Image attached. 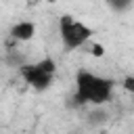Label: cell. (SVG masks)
Instances as JSON below:
<instances>
[{
  "mask_svg": "<svg viewBox=\"0 0 134 134\" xmlns=\"http://www.w3.org/2000/svg\"><path fill=\"white\" fill-rule=\"evenodd\" d=\"M115 82L105 75H96L88 69H77L75 73V100L80 105L100 107L111 100Z\"/></svg>",
  "mask_w": 134,
  "mask_h": 134,
  "instance_id": "6da1fadb",
  "label": "cell"
},
{
  "mask_svg": "<svg viewBox=\"0 0 134 134\" xmlns=\"http://www.w3.org/2000/svg\"><path fill=\"white\" fill-rule=\"evenodd\" d=\"M19 75L23 77V82L27 86L42 92L52 86L54 75H57V63L48 57L40 59L36 63H23V65H19Z\"/></svg>",
  "mask_w": 134,
  "mask_h": 134,
  "instance_id": "7a4b0ae2",
  "label": "cell"
},
{
  "mask_svg": "<svg viewBox=\"0 0 134 134\" xmlns=\"http://www.w3.org/2000/svg\"><path fill=\"white\" fill-rule=\"evenodd\" d=\"M59 36H61L63 48H65L67 52H71V50H77V48H82V46H86V44L90 42L92 29H90L86 23L77 21L75 17L63 15V17L59 19Z\"/></svg>",
  "mask_w": 134,
  "mask_h": 134,
  "instance_id": "3957f363",
  "label": "cell"
},
{
  "mask_svg": "<svg viewBox=\"0 0 134 134\" xmlns=\"http://www.w3.org/2000/svg\"><path fill=\"white\" fill-rule=\"evenodd\" d=\"M8 34L15 42H29L36 36V23L34 21H17Z\"/></svg>",
  "mask_w": 134,
  "mask_h": 134,
  "instance_id": "277c9868",
  "label": "cell"
},
{
  "mask_svg": "<svg viewBox=\"0 0 134 134\" xmlns=\"http://www.w3.org/2000/svg\"><path fill=\"white\" fill-rule=\"evenodd\" d=\"M107 4L115 10V13H126L132 8V0H107Z\"/></svg>",
  "mask_w": 134,
  "mask_h": 134,
  "instance_id": "5b68a950",
  "label": "cell"
},
{
  "mask_svg": "<svg viewBox=\"0 0 134 134\" xmlns=\"http://www.w3.org/2000/svg\"><path fill=\"white\" fill-rule=\"evenodd\" d=\"M90 121L92 124H103V121H107V113L100 111V109H96V111L90 113Z\"/></svg>",
  "mask_w": 134,
  "mask_h": 134,
  "instance_id": "8992f818",
  "label": "cell"
},
{
  "mask_svg": "<svg viewBox=\"0 0 134 134\" xmlns=\"http://www.w3.org/2000/svg\"><path fill=\"white\" fill-rule=\"evenodd\" d=\"M124 88H126L128 92H134V77H132V75H126V77H124Z\"/></svg>",
  "mask_w": 134,
  "mask_h": 134,
  "instance_id": "52a82bcc",
  "label": "cell"
},
{
  "mask_svg": "<svg viewBox=\"0 0 134 134\" xmlns=\"http://www.w3.org/2000/svg\"><path fill=\"white\" fill-rule=\"evenodd\" d=\"M103 52H105V50H103V46H98V44H96V46H94V50H92V54H96V57H98V54H103Z\"/></svg>",
  "mask_w": 134,
  "mask_h": 134,
  "instance_id": "ba28073f",
  "label": "cell"
}]
</instances>
